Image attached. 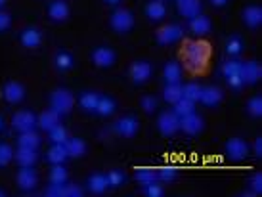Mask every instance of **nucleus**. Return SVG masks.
Listing matches in <instances>:
<instances>
[{
	"label": "nucleus",
	"mask_w": 262,
	"mask_h": 197,
	"mask_svg": "<svg viewBox=\"0 0 262 197\" xmlns=\"http://www.w3.org/2000/svg\"><path fill=\"white\" fill-rule=\"evenodd\" d=\"M50 184H67V168L63 165H54L52 167Z\"/></svg>",
	"instance_id": "nucleus-37"
},
{
	"label": "nucleus",
	"mask_w": 262,
	"mask_h": 197,
	"mask_svg": "<svg viewBox=\"0 0 262 197\" xmlns=\"http://www.w3.org/2000/svg\"><path fill=\"white\" fill-rule=\"evenodd\" d=\"M230 0H211V4L212 6H216V8H222V6H226Z\"/></svg>",
	"instance_id": "nucleus-52"
},
{
	"label": "nucleus",
	"mask_w": 262,
	"mask_h": 197,
	"mask_svg": "<svg viewBox=\"0 0 262 197\" xmlns=\"http://www.w3.org/2000/svg\"><path fill=\"white\" fill-rule=\"evenodd\" d=\"M226 155L232 161H241L249 155V144L243 138H230L226 142Z\"/></svg>",
	"instance_id": "nucleus-7"
},
{
	"label": "nucleus",
	"mask_w": 262,
	"mask_h": 197,
	"mask_svg": "<svg viewBox=\"0 0 262 197\" xmlns=\"http://www.w3.org/2000/svg\"><path fill=\"white\" fill-rule=\"evenodd\" d=\"M212 29V23L211 19L207 17V15H195V17H191L189 19V31L197 35V37H205V35H209Z\"/></svg>",
	"instance_id": "nucleus-16"
},
{
	"label": "nucleus",
	"mask_w": 262,
	"mask_h": 197,
	"mask_svg": "<svg viewBox=\"0 0 262 197\" xmlns=\"http://www.w3.org/2000/svg\"><path fill=\"white\" fill-rule=\"evenodd\" d=\"M157 176H159V182H172L178 176V168L168 165V167H163L157 170Z\"/></svg>",
	"instance_id": "nucleus-40"
},
{
	"label": "nucleus",
	"mask_w": 262,
	"mask_h": 197,
	"mask_svg": "<svg viewBox=\"0 0 262 197\" xmlns=\"http://www.w3.org/2000/svg\"><path fill=\"white\" fill-rule=\"evenodd\" d=\"M10 25H12V17H10V14H6V12L0 10V33H4Z\"/></svg>",
	"instance_id": "nucleus-49"
},
{
	"label": "nucleus",
	"mask_w": 262,
	"mask_h": 197,
	"mask_svg": "<svg viewBox=\"0 0 262 197\" xmlns=\"http://www.w3.org/2000/svg\"><path fill=\"white\" fill-rule=\"evenodd\" d=\"M14 161V147L10 144H0V167H8Z\"/></svg>",
	"instance_id": "nucleus-39"
},
{
	"label": "nucleus",
	"mask_w": 262,
	"mask_h": 197,
	"mask_svg": "<svg viewBox=\"0 0 262 197\" xmlns=\"http://www.w3.org/2000/svg\"><path fill=\"white\" fill-rule=\"evenodd\" d=\"M58 124H61V115H59L58 111L52 110V107L50 110L42 111V113L38 115V126H40L44 132L52 130V128L58 126Z\"/></svg>",
	"instance_id": "nucleus-19"
},
{
	"label": "nucleus",
	"mask_w": 262,
	"mask_h": 197,
	"mask_svg": "<svg viewBox=\"0 0 262 197\" xmlns=\"http://www.w3.org/2000/svg\"><path fill=\"white\" fill-rule=\"evenodd\" d=\"M224 100V92L216 86H207L201 90V98H199V102L207 105V107H219L220 102Z\"/></svg>",
	"instance_id": "nucleus-15"
},
{
	"label": "nucleus",
	"mask_w": 262,
	"mask_h": 197,
	"mask_svg": "<svg viewBox=\"0 0 262 197\" xmlns=\"http://www.w3.org/2000/svg\"><path fill=\"white\" fill-rule=\"evenodd\" d=\"M195 111V102H191L188 98H180L178 102L174 103V113L178 117H184V115H189Z\"/></svg>",
	"instance_id": "nucleus-35"
},
{
	"label": "nucleus",
	"mask_w": 262,
	"mask_h": 197,
	"mask_svg": "<svg viewBox=\"0 0 262 197\" xmlns=\"http://www.w3.org/2000/svg\"><path fill=\"white\" fill-rule=\"evenodd\" d=\"M15 180H17V186L23 191H31L35 190V186L38 184V174L35 172L33 167H21V170L15 176Z\"/></svg>",
	"instance_id": "nucleus-11"
},
{
	"label": "nucleus",
	"mask_w": 262,
	"mask_h": 197,
	"mask_svg": "<svg viewBox=\"0 0 262 197\" xmlns=\"http://www.w3.org/2000/svg\"><path fill=\"white\" fill-rule=\"evenodd\" d=\"M163 98H165V102L174 105V103L182 98V84H180V82H176V84H167L165 90H163Z\"/></svg>",
	"instance_id": "nucleus-33"
},
{
	"label": "nucleus",
	"mask_w": 262,
	"mask_h": 197,
	"mask_svg": "<svg viewBox=\"0 0 262 197\" xmlns=\"http://www.w3.org/2000/svg\"><path fill=\"white\" fill-rule=\"evenodd\" d=\"M146 15L151 19V21H161V19H165V15H167V6H165V2H161V0H151V2L146 6Z\"/></svg>",
	"instance_id": "nucleus-25"
},
{
	"label": "nucleus",
	"mask_w": 262,
	"mask_h": 197,
	"mask_svg": "<svg viewBox=\"0 0 262 197\" xmlns=\"http://www.w3.org/2000/svg\"><path fill=\"white\" fill-rule=\"evenodd\" d=\"M117 110V103L113 98L110 96H100V102H98V107H96V113L102 115V117H110L113 115Z\"/></svg>",
	"instance_id": "nucleus-31"
},
{
	"label": "nucleus",
	"mask_w": 262,
	"mask_h": 197,
	"mask_svg": "<svg viewBox=\"0 0 262 197\" xmlns=\"http://www.w3.org/2000/svg\"><path fill=\"white\" fill-rule=\"evenodd\" d=\"M136 182L142 184V186H149L153 182H159V176H157V170H153V168H140L136 170Z\"/></svg>",
	"instance_id": "nucleus-32"
},
{
	"label": "nucleus",
	"mask_w": 262,
	"mask_h": 197,
	"mask_svg": "<svg viewBox=\"0 0 262 197\" xmlns=\"http://www.w3.org/2000/svg\"><path fill=\"white\" fill-rule=\"evenodd\" d=\"M226 52H228L230 56H239L241 52H243V40H241V37L233 35V37L228 38V42H226Z\"/></svg>",
	"instance_id": "nucleus-38"
},
{
	"label": "nucleus",
	"mask_w": 262,
	"mask_h": 197,
	"mask_svg": "<svg viewBox=\"0 0 262 197\" xmlns=\"http://www.w3.org/2000/svg\"><path fill=\"white\" fill-rule=\"evenodd\" d=\"M105 176H107V184H110L111 188H119L124 182V178H126L121 170H110Z\"/></svg>",
	"instance_id": "nucleus-43"
},
{
	"label": "nucleus",
	"mask_w": 262,
	"mask_h": 197,
	"mask_svg": "<svg viewBox=\"0 0 262 197\" xmlns=\"http://www.w3.org/2000/svg\"><path fill=\"white\" fill-rule=\"evenodd\" d=\"M42 42V35L37 27H27L21 31V44L25 48H38Z\"/></svg>",
	"instance_id": "nucleus-23"
},
{
	"label": "nucleus",
	"mask_w": 262,
	"mask_h": 197,
	"mask_svg": "<svg viewBox=\"0 0 262 197\" xmlns=\"http://www.w3.org/2000/svg\"><path fill=\"white\" fill-rule=\"evenodd\" d=\"M12 126H14L17 132H27V130H35V126H38V117L33 113V111H17L12 119Z\"/></svg>",
	"instance_id": "nucleus-5"
},
{
	"label": "nucleus",
	"mask_w": 262,
	"mask_h": 197,
	"mask_svg": "<svg viewBox=\"0 0 262 197\" xmlns=\"http://www.w3.org/2000/svg\"><path fill=\"white\" fill-rule=\"evenodd\" d=\"M2 130H4V119L0 117V132H2Z\"/></svg>",
	"instance_id": "nucleus-54"
},
{
	"label": "nucleus",
	"mask_w": 262,
	"mask_h": 197,
	"mask_svg": "<svg viewBox=\"0 0 262 197\" xmlns=\"http://www.w3.org/2000/svg\"><path fill=\"white\" fill-rule=\"evenodd\" d=\"M54 65L58 67L59 71H69V69H73L75 65V58L71 52H66L61 50L56 54V58H54Z\"/></svg>",
	"instance_id": "nucleus-30"
},
{
	"label": "nucleus",
	"mask_w": 262,
	"mask_h": 197,
	"mask_svg": "<svg viewBox=\"0 0 262 197\" xmlns=\"http://www.w3.org/2000/svg\"><path fill=\"white\" fill-rule=\"evenodd\" d=\"M73 105H75V98L67 88H58V90H54V92H52L50 107L54 111H58L61 117L67 115V113H71Z\"/></svg>",
	"instance_id": "nucleus-2"
},
{
	"label": "nucleus",
	"mask_w": 262,
	"mask_h": 197,
	"mask_svg": "<svg viewBox=\"0 0 262 197\" xmlns=\"http://www.w3.org/2000/svg\"><path fill=\"white\" fill-rule=\"evenodd\" d=\"M239 69H241V61H237V59H228V61H224V65H222V75L228 79V77H233V75H239Z\"/></svg>",
	"instance_id": "nucleus-41"
},
{
	"label": "nucleus",
	"mask_w": 262,
	"mask_h": 197,
	"mask_svg": "<svg viewBox=\"0 0 262 197\" xmlns=\"http://www.w3.org/2000/svg\"><path fill=\"white\" fill-rule=\"evenodd\" d=\"M157 128H159L163 136H172V134L180 130V117L176 115L174 111H165L157 119Z\"/></svg>",
	"instance_id": "nucleus-4"
},
{
	"label": "nucleus",
	"mask_w": 262,
	"mask_h": 197,
	"mask_svg": "<svg viewBox=\"0 0 262 197\" xmlns=\"http://www.w3.org/2000/svg\"><path fill=\"white\" fill-rule=\"evenodd\" d=\"M98 102H100V94L98 92H82L79 98L80 107L86 111V113H96Z\"/></svg>",
	"instance_id": "nucleus-27"
},
{
	"label": "nucleus",
	"mask_w": 262,
	"mask_h": 197,
	"mask_svg": "<svg viewBox=\"0 0 262 197\" xmlns=\"http://www.w3.org/2000/svg\"><path fill=\"white\" fill-rule=\"evenodd\" d=\"M140 105H142V110L146 111V113H153V111L157 110V98L155 96H144Z\"/></svg>",
	"instance_id": "nucleus-44"
},
{
	"label": "nucleus",
	"mask_w": 262,
	"mask_h": 197,
	"mask_svg": "<svg viewBox=\"0 0 262 197\" xmlns=\"http://www.w3.org/2000/svg\"><path fill=\"white\" fill-rule=\"evenodd\" d=\"M239 77L243 80V84H255L258 82L262 77V69L260 65L256 63V61H245V63H241V69H239Z\"/></svg>",
	"instance_id": "nucleus-9"
},
{
	"label": "nucleus",
	"mask_w": 262,
	"mask_h": 197,
	"mask_svg": "<svg viewBox=\"0 0 262 197\" xmlns=\"http://www.w3.org/2000/svg\"><path fill=\"white\" fill-rule=\"evenodd\" d=\"M144 193L147 197H163L165 195V190L159 186V182H153L149 186H144Z\"/></svg>",
	"instance_id": "nucleus-46"
},
{
	"label": "nucleus",
	"mask_w": 262,
	"mask_h": 197,
	"mask_svg": "<svg viewBox=\"0 0 262 197\" xmlns=\"http://www.w3.org/2000/svg\"><path fill=\"white\" fill-rule=\"evenodd\" d=\"M203 117L201 115H197L195 111L193 113H189V115H184V117H180V130H184L186 134H189V136H195V134H199V132L203 130Z\"/></svg>",
	"instance_id": "nucleus-8"
},
{
	"label": "nucleus",
	"mask_w": 262,
	"mask_h": 197,
	"mask_svg": "<svg viewBox=\"0 0 262 197\" xmlns=\"http://www.w3.org/2000/svg\"><path fill=\"white\" fill-rule=\"evenodd\" d=\"M105 2H107V4H119L121 0H105Z\"/></svg>",
	"instance_id": "nucleus-53"
},
{
	"label": "nucleus",
	"mask_w": 262,
	"mask_h": 197,
	"mask_svg": "<svg viewBox=\"0 0 262 197\" xmlns=\"http://www.w3.org/2000/svg\"><path fill=\"white\" fill-rule=\"evenodd\" d=\"M48 138H50L52 144H66L69 136H67L66 126L58 124V126H54L52 130H48Z\"/></svg>",
	"instance_id": "nucleus-36"
},
{
	"label": "nucleus",
	"mask_w": 262,
	"mask_h": 197,
	"mask_svg": "<svg viewBox=\"0 0 262 197\" xmlns=\"http://www.w3.org/2000/svg\"><path fill=\"white\" fill-rule=\"evenodd\" d=\"M2 96L8 103H19L25 98V88H23L21 82H15V80H10L4 84L2 88Z\"/></svg>",
	"instance_id": "nucleus-14"
},
{
	"label": "nucleus",
	"mask_w": 262,
	"mask_h": 197,
	"mask_svg": "<svg viewBox=\"0 0 262 197\" xmlns=\"http://www.w3.org/2000/svg\"><path fill=\"white\" fill-rule=\"evenodd\" d=\"M4 195H6V191H4V190H0V197H4Z\"/></svg>",
	"instance_id": "nucleus-55"
},
{
	"label": "nucleus",
	"mask_w": 262,
	"mask_h": 197,
	"mask_svg": "<svg viewBox=\"0 0 262 197\" xmlns=\"http://www.w3.org/2000/svg\"><path fill=\"white\" fill-rule=\"evenodd\" d=\"M226 82H228V84H230V88H233V90H239V88L243 86V80H241L239 75L228 77V79H226Z\"/></svg>",
	"instance_id": "nucleus-50"
},
{
	"label": "nucleus",
	"mask_w": 262,
	"mask_h": 197,
	"mask_svg": "<svg viewBox=\"0 0 262 197\" xmlns=\"http://www.w3.org/2000/svg\"><path fill=\"white\" fill-rule=\"evenodd\" d=\"M63 197H82V190L77 184H66L63 186Z\"/></svg>",
	"instance_id": "nucleus-48"
},
{
	"label": "nucleus",
	"mask_w": 262,
	"mask_h": 197,
	"mask_svg": "<svg viewBox=\"0 0 262 197\" xmlns=\"http://www.w3.org/2000/svg\"><path fill=\"white\" fill-rule=\"evenodd\" d=\"M110 23H111V27H113V31L124 35V33H128V31L134 27V15H132L130 10L119 8V10H115V12L111 14Z\"/></svg>",
	"instance_id": "nucleus-3"
},
{
	"label": "nucleus",
	"mask_w": 262,
	"mask_h": 197,
	"mask_svg": "<svg viewBox=\"0 0 262 197\" xmlns=\"http://www.w3.org/2000/svg\"><path fill=\"white\" fill-rule=\"evenodd\" d=\"M184 37V27L176 25V23H170V25H165L163 29L157 31V42L161 46H170V44L182 40Z\"/></svg>",
	"instance_id": "nucleus-6"
},
{
	"label": "nucleus",
	"mask_w": 262,
	"mask_h": 197,
	"mask_svg": "<svg viewBox=\"0 0 262 197\" xmlns=\"http://www.w3.org/2000/svg\"><path fill=\"white\" fill-rule=\"evenodd\" d=\"M4 2H6V0H0V8L4 6Z\"/></svg>",
	"instance_id": "nucleus-56"
},
{
	"label": "nucleus",
	"mask_w": 262,
	"mask_h": 197,
	"mask_svg": "<svg viewBox=\"0 0 262 197\" xmlns=\"http://www.w3.org/2000/svg\"><path fill=\"white\" fill-rule=\"evenodd\" d=\"M163 77L167 80V84H176L182 80V65L178 61H168L163 69Z\"/></svg>",
	"instance_id": "nucleus-24"
},
{
	"label": "nucleus",
	"mask_w": 262,
	"mask_h": 197,
	"mask_svg": "<svg viewBox=\"0 0 262 197\" xmlns=\"http://www.w3.org/2000/svg\"><path fill=\"white\" fill-rule=\"evenodd\" d=\"M201 90H203L201 84H197V82H188V84H184L182 86V98H188V100H191V102H199Z\"/></svg>",
	"instance_id": "nucleus-34"
},
{
	"label": "nucleus",
	"mask_w": 262,
	"mask_h": 197,
	"mask_svg": "<svg viewBox=\"0 0 262 197\" xmlns=\"http://www.w3.org/2000/svg\"><path fill=\"white\" fill-rule=\"evenodd\" d=\"M48 15H50L52 21H66L67 17H69V6H67L66 0H54L48 8Z\"/></svg>",
	"instance_id": "nucleus-20"
},
{
	"label": "nucleus",
	"mask_w": 262,
	"mask_h": 197,
	"mask_svg": "<svg viewBox=\"0 0 262 197\" xmlns=\"http://www.w3.org/2000/svg\"><path fill=\"white\" fill-rule=\"evenodd\" d=\"M66 149L69 157H82V155L86 154V144H84L82 138H67Z\"/></svg>",
	"instance_id": "nucleus-29"
},
{
	"label": "nucleus",
	"mask_w": 262,
	"mask_h": 197,
	"mask_svg": "<svg viewBox=\"0 0 262 197\" xmlns=\"http://www.w3.org/2000/svg\"><path fill=\"white\" fill-rule=\"evenodd\" d=\"M247 111H249V115H253V117H260L262 115V98L260 96H255V98L249 100Z\"/></svg>",
	"instance_id": "nucleus-42"
},
{
	"label": "nucleus",
	"mask_w": 262,
	"mask_h": 197,
	"mask_svg": "<svg viewBox=\"0 0 262 197\" xmlns=\"http://www.w3.org/2000/svg\"><path fill=\"white\" fill-rule=\"evenodd\" d=\"M151 73H153V67L147 61H134L130 67V77L136 84L147 82V80L151 79Z\"/></svg>",
	"instance_id": "nucleus-13"
},
{
	"label": "nucleus",
	"mask_w": 262,
	"mask_h": 197,
	"mask_svg": "<svg viewBox=\"0 0 262 197\" xmlns=\"http://www.w3.org/2000/svg\"><path fill=\"white\" fill-rule=\"evenodd\" d=\"M176 4H178L180 15L186 19H191L201 14V0H176Z\"/></svg>",
	"instance_id": "nucleus-18"
},
{
	"label": "nucleus",
	"mask_w": 262,
	"mask_h": 197,
	"mask_svg": "<svg viewBox=\"0 0 262 197\" xmlns=\"http://www.w3.org/2000/svg\"><path fill=\"white\" fill-rule=\"evenodd\" d=\"M243 23L251 27V29H256L260 27L262 23V8L260 6H247L243 10Z\"/></svg>",
	"instance_id": "nucleus-21"
},
{
	"label": "nucleus",
	"mask_w": 262,
	"mask_h": 197,
	"mask_svg": "<svg viewBox=\"0 0 262 197\" xmlns=\"http://www.w3.org/2000/svg\"><path fill=\"white\" fill-rule=\"evenodd\" d=\"M249 186H251V195H260V191H262V174L260 172L253 174V178L249 180Z\"/></svg>",
	"instance_id": "nucleus-45"
},
{
	"label": "nucleus",
	"mask_w": 262,
	"mask_h": 197,
	"mask_svg": "<svg viewBox=\"0 0 262 197\" xmlns=\"http://www.w3.org/2000/svg\"><path fill=\"white\" fill-rule=\"evenodd\" d=\"M115 52L111 50L110 46H98V48H94L92 50V61H94V65L98 67H111L113 63H115Z\"/></svg>",
	"instance_id": "nucleus-12"
},
{
	"label": "nucleus",
	"mask_w": 262,
	"mask_h": 197,
	"mask_svg": "<svg viewBox=\"0 0 262 197\" xmlns=\"http://www.w3.org/2000/svg\"><path fill=\"white\" fill-rule=\"evenodd\" d=\"M184 65L188 71L191 73H199L203 71L207 63H209V56H211V50H209V44L201 42V40H189L186 46H184Z\"/></svg>",
	"instance_id": "nucleus-1"
},
{
	"label": "nucleus",
	"mask_w": 262,
	"mask_h": 197,
	"mask_svg": "<svg viewBox=\"0 0 262 197\" xmlns=\"http://www.w3.org/2000/svg\"><path fill=\"white\" fill-rule=\"evenodd\" d=\"M140 130V123L136 117H121L115 123V132L123 138H132Z\"/></svg>",
	"instance_id": "nucleus-10"
},
{
	"label": "nucleus",
	"mask_w": 262,
	"mask_h": 197,
	"mask_svg": "<svg viewBox=\"0 0 262 197\" xmlns=\"http://www.w3.org/2000/svg\"><path fill=\"white\" fill-rule=\"evenodd\" d=\"M262 154V138H255V155H260Z\"/></svg>",
	"instance_id": "nucleus-51"
},
{
	"label": "nucleus",
	"mask_w": 262,
	"mask_h": 197,
	"mask_svg": "<svg viewBox=\"0 0 262 197\" xmlns=\"http://www.w3.org/2000/svg\"><path fill=\"white\" fill-rule=\"evenodd\" d=\"M14 159L19 167H33L38 159L37 149H31V147H17V149L14 151Z\"/></svg>",
	"instance_id": "nucleus-17"
},
{
	"label": "nucleus",
	"mask_w": 262,
	"mask_h": 197,
	"mask_svg": "<svg viewBox=\"0 0 262 197\" xmlns=\"http://www.w3.org/2000/svg\"><path fill=\"white\" fill-rule=\"evenodd\" d=\"M63 186H66V184H50V186L44 190V195H48V197H63Z\"/></svg>",
	"instance_id": "nucleus-47"
},
{
	"label": "nucleus",
	"mask_w": 262,
	"mask_h": 197,
	"mask_svg": "<svg viewBox=\"0 0 262 197\" xmlns=\"http://www.w3.org/2000/svg\"><path fill=\"white\" fill-rule=\"evenodd\" d=\"M19 147H31V149H38L40 146V136L35 130L19 132V138H17Z\"/></svg>",
	"instance_id": "nucleus-28"
},
{
	"label": "nucleus",
	"mask_w": 262,
	"mask_h": 197,
	"mask_svg": "<svg viewBox=\"0 0 262 197\" xmlns=\"http://www.w3.org/2000/svg\"><path fill=\"white\" fill-rule=\"evenodd\" d=\"M46 159H48V163H52V165H63V163L69 159L66 144H54V146L46 151Z\"/></svg>",
	"instance_id": "nucleus-22"
},
{
	"label": "nucleus",
	"mask_w": 262,
	"mask_h": 197,
	"mask_svg": "<svg viewBox=\"0 0 262 197\" xmlns=\"http://www.w3.org/2000/svg\"><path fill=\"white\" fill-rule=\"evenodd\" d=\"M110 188V184H107V176L105 174H92L88 178V190L96 193V195H102L103 191Z\"/></svg>",
	"instance_id": "nucleus-26"
}]
</instances>
